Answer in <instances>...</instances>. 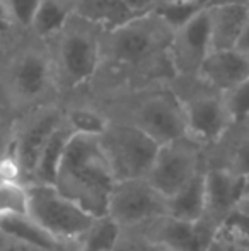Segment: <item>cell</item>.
Wrapping results in <instances>:
<instances>
[{"mask_svg":"<svg viewBox=\"0 0 249 251\" xmlns=\"http://www.w3.org/2000/svg\"><path fill=\"white\" fill-rule=\"evenodd\" d=\"M173 36L174 31L154 12L138 16L103 34L101 65L150 75L156 86L171 84L178 77L169 53Z\"/></svg>","mask_w":249,"mask_h":251,"instance_id":"cell-1","label":"cell"},{"mask_svg":"<svg viewBox=\"0 0 249 251\" xmlns=\"http://www.w3.org/2000/svg\"><path fill=\"white\" fill-rule=\"evenodd\" d=\"M53 185L94 217L108 214L116 178L99 135L73 133L70 137Z\"/></svg>","mask_w":249,"mask_h":251,"instance_id":"cell-2","label":"cell"},{"mask_svg":"<svg viewBox=\"0 0 249 251\" xmlns=\"http://www.w3.org/2000/svg\"><path fill=\"white\" fill-rule=\"evenodd\" d=\"M57 93L53 56L46 41L36 40L34 45L17 48L3 72L0 104L19 116L29 109L55 102Z\"/></svg>","mask_w":249,"mask_h":251,"instance_id":"cell-3","label":"cell"},{"mask_svg":"<svg viewBox=\"0 0 249 251\" xmlns=\"http://www.w3.org/2000/svg\"><path fill=\"white\" fill-rule=\"evenodd\" d=\"M101 108L110 118L133 123L159 144L188 135L183 101L171 84L133 91L123 101L116 100Z\"/></svg>","mask_w":249,"mask_h":251,"instance_id":"cell-4","label":"cell"},{"mask_svg":"<svg viewBox=\"0 0 249 251\" xmlns=\"http://www.w3.org/2000/svg\"><path fill=\"white\" fill-rule=\"evenodd\" d=\"M103 34L101 27L72 14L67 26L51 40L53 48L50 51L58 93H72L96 77L101 65Z\"/></svg>","mask_w":249,"mask_h":251,"instance_id":"cell-5","label":"cell"},{"mask_svg":"<svg viewBox=\"0 0 249 251\" xmlns=\"http://www.w3.org/2000/svg\"><path fill=\"white\" fill-rule=\"evenodd\" d=\"M27 217L67 251H75L94 215L57 190L55 185L29 183Z\"/></svg>","mask_w":249,"mask_h":251,"instance_id":"cell-6","label":"cell"},{"mask_svg":"<svg viewBox=\"0 0 249 251\" xmlns=\"http://www.w3.org/2000/svg\"><path fill=\"white\" fill-rule=\"evenodd\" d=\"M171 86L183 101L188 137L203 147L215 142L232 123L224 93L206 84L200 75L176 77Z\"/></svg>","mask_w":249,"mask_h":251,"instance_id":"cell-7","label":"cell"},{"mask_svg":"<svg viewBox=\"0 0 249 251\" xmlns=\"http://www.w3.org/2000/svg\"><path fill=\"white\" fill-rule=\"evenodd\" d=\"M99 139L116 181L145 178L160 146L142 128L118 118H110Z\"/></svg>","mask_w":249,"mask_h":251,"instance_id":"cell-8","label":"cell"},{"mask_svg":"<svg viewBox=\"0 0 249 251\" xmlns=\"http://www.w3.org/2000/svg\"><path fill=\"white\" fill-rule=\"evenodd\" d=\"M65 120L62 101L43 104L17 116L12 139V154L24 175V183H29L41 152L58 125Z\"/></svg>","mask_w":249,"mask_h":251,"instance_id":"cell-9","label":"cell"},{"mask_svg":"<svg viewBox=\"0 0 249 251\" xmlns=\"http://www.w3.org/2000/svg\"><path fill=\"white\" fill-rule=\"evenodd\" d=\"M203 168V146L184 135L160 144L149 175L145 176L162 195L171 197Z\"/></svg>","mask_w":249,"mask_h":251,"instance_id":"cell-10","label":"cell"},{"mask_svg":"<svg viewBox=\"0 0 249 251\" xmlns=\"http://www.w3.org/2000/svg\"><path fill=\"white\" fill-rule=\"evenodd\" d=\"M167 214V197L162 195L147 178H130L116 181L110 197L108 215L123 227Z\"/></svg>","mask_w":249,"mask_h":251,"instance_id":"cell-11","label":"cell"},{"mask_svg":"<svg viewBox=\"0 0 249 251\" xmlns=\"http://www.w3.org/2000/svg\"><path fill=\"white\" fill-rule=\"evenodd\" d=\"M133 227L162 251H206L219 232V227L203 217L198 221H184L169 214Z\"/></svg>","mask_w":249,"mask_h":251,"instance_id":"cell-12","label":"cell"},{"mask_svg":"<svg viewBox=\"0 0 249 251\" xmlns=\"http://www.w3.org/2000/svg\"><path fill=\"white\" fill-rule=\"evenodd\" d=\"M210 51H212V38H210L208 9H203L188 24L174 31L169 53L176 75H196Z\"/></svg>","mask_w":249,"mask_h":251,"instance_id":"cell-13","label":"cell"},{"mask_svg":"<svg viewBox=\"0 0 249 251\" xmlns=\"http://www.w3.org/2000/svg\"><path fill=\"white\" fill-rule=\"evenodd\" d=\"M203 168L224 169L243 178L249 175V116L232 120L215 142L203 147Z\"/></svg>","mask_w":249,"mask_h":251,"instance_id":"cell-14","label":"cell"},{"mask_svg":"<svg viewBox=\"0 0 249 251\" xmlns=\"http://www.w3.org/2000/svg\"><path fill=\"white\" fill-rule=\"evenodd\" d=\"M244 178L224 169H205V212L203 219L222 227L243 197Z\"/></svg>","mask_w":249,"mask_h":251,"instance_id":"cell-15","label":"cell"},{"mask_svg":"<svg viewBox=\"0 0 249 251\" xmlns=\"http://www.w3.org/2000/svg\"><path fill=\"white\" fill-rule=\"evenodd\" d=\"M196 75L220 93H227L249 77V55L237 48L213 50L205 58Z\"/></svg>","mask_w":249,"mask_h":251,"instance_id":"cell-16","label":"cell"},{"mask_svg":"<svg viewBox=\"0 0 249 251\" xmlns=\"http://www.w3.org/2000/svg\"><path fill=\"white\" fill-rule=\"evenodd\" d=\"M206 9L210 19L212 51L236 48L249 19V3H222Z\"/></svg>","mask_w":249,"mask_h":251,"instance_id":"cell-17","label":"cell"},{"mask_svg":"<svg viewBox=\"0 0 249 251\" xmlns=\"http://www.w3.org/2000/svg\"><path fill=\"white\" fill-rule=\"evenodd\" d=\"M72 12L80 19L101 27L104 33L118 29L138 17L123 0H70Z\"/></svg>","mask_w":249,"mask_h":251,"instance_id":"cell-18","label":"cell"},{"mask_svg":"<svg viewBox=\"0 0 249 251\" xmlns=\"http://www.w3.org/2000/svg\"><path fill=\"white\" fill-rule=\"evenodd\" d=\"M70 0H41L27 33L40 41H51L72 17Z\"/></svg>","mask_w":249,"mask_h":251,"instance_id":"cell-19","label":"cell"},{"mask_svg":"<svg viewBox=\"0 0 249 251\" xmlns=\"http://www.w3.org/2000/svg\"><path fill=\"white\" fill-rule=\"evenodd\" d=\"M205 212V171L198 173L176 193L167 197V214L184 221H198Z\"/></svg>","mask_w":249,"mask_h":251,"instance_id":"cell-20","label":"cell"},{"mask_svg":"<svg viewBox=\"0 0 249 251\" xmlns=\"http://www.w3.org/2000/svg\"><path fill=\"white\" fill-rule=\"evenodd\" d=\"M73 133L75 132H73L68 123L63 120L60 125H58V128L53 132V135L50 137V140L46 142L43 152H41L29 183H46V185H53L55 178H57L58 166H60L62 157H63V152H65L67 144H68L70 137H72ZM29 183H27V185H29Z\"/></svg>","mask_w":249,"mask_h":251,"instance_id":"cell-21","label":"cell"},{"mask_svg":"<svg viewBox=\"0 0 249 251\" xmlns=\"http://www.w3.org/2000/svg\"><path fill=\"white\" fill-rule=\"evenodd\" d=\"M65 108V122L75 133L101 135L110 123V116L94 102H62Z\"/></svg>","mask_w":249,"mask_h":251,"instance_id":"cell-22","label":"cell"},{"mask_svg":"<svg viewBox=\"0 0 249 251\" xmlns=\"http://www.w3.org/2000/svg\"><path fill=\"white\" fill-rule=\"evenodd\" d=\"M121 236V226L111 215H97L80 238L75 251H114Z\"/></svg>","mask_w":249,"mask_h":251,"instance_id":"cell-23","label":"cell"},{"mask_svg":"<svg viewBox=\"0 0 249 251\" xmlns=\"http://www.w3.org/2000/svg\"><path fill=\"white\" fill-rule=\"evenodd\" d=\"M0 231L9 236H14L23 241L33 243V245L43 246L50 250H65L46 234L38 224H34L27 215H7L0 217Z\"/></svg>","mask_w":249,"mask_h":251,"instance_id":"cell-24","label":"cell"},{"mask_svg":"<svg viewBox=\"0 0 249 251\" xmlns=\"http://www.w3.org/2000/svg\"><path fill=\"white\" fill-rule=\"evenodd\" d=\"M203 9H206L205 0H157L152 12L176 31L198 16Z\"/></svg>","mask_w":249,"mask_h":251,"instance_id":"cell-25","label":"cell"},{"mask_svg":"<svg viewBox=\"0 0 249 251\" xmlns=\"http://www.w3.org/2000/svg\"><path fill=\"white\" fill-rule=\"evenodd\" d=\"M27 215V186L24 183H0V217Z\"/></svg>","mask_w":249,"mask_h":251,"instance_id":"cell-26","label":"cell"},{"mask_svg":"<svg viewBox=\"0 0 249 251\" xmlns=\"http://www.w3.org/2000/svg\"><path fill=\"white\" fill-rule=\"evenodd\" d=\"M227 109H229L232 120L248 118L249 116V77L224 93Z\"/></svg>","mask_w":249,"mask_h":251,"instance_id":"cell-27","label":"cell"},{"mask_svg":"<svg viewBox=\"0 0 249 251\" xmlns=\"http://www.w3.org/2000/svg\"><path fill=\"white\" fill-rule=\"evenodd\" d=\"M10 14L23 31H29L41 0H5Z\"/></svg>","mask_w":249,"mask_h":251,"instance_id":"cell-28","label":"cell"},{"mask_svg":"<svg viewBox=\"0 0 249 251\" xmlns=\"http://www.w3.org/2000/svg\"><path fill=\"white\" fill-rule=\"evenodd\" d=\"M17 116L3 104H0V157L12 151L14 130Z\"/></svg>","mask_w":249,"mask_h":251,"instance_id":"cell-29","label":"cell"},{"mask_svg":"<svg viewBox=\"0 0 249 251\" xmlns=\"http://www.w3.org/2000/svg\"><path fill=\"white\" fill-rule=\"evenodd\" d=\"M19 33H23V29L17 26L5 0H0V47H7L9 43H12L19 36Z\"/></svg>","mask_w":249,"mask_h":251,"instance_id":"cell-30","label":"cell"},{"mask_svg":"<svg viewBox=\"0 0 249 251\" xmlns=\"http://www.w3.org/2000/svg\"><path fill=\"white\" fill-rule=\"evenodd\" d=\"M0 183H24L23 169L14 157L12 151L0 157Z\"/></svg>","mask_w":249,"mask_h":251,"instance_id":"cell-31","label":"cell"},{"mask_svg":"<svg viewBox=\"0 0 249 251\" xmlns=\"http://www.w3.org/2000/svg\"><path fill=\"white\" fill-rule=\"evenodd\" d=\"M0 251H67V250L43 248V246L23 241V239H17V238H14V236H9L0 231Z\"/></svg>","mask_w":249,"mask_h":251,"instance_id":"cell-32","label":"cell"},{"mask_svg":"<svg viewBox=\"0 0 249 251\" xmlns=\"http://www.w3.org/2000/svg\"><path fill=\"white\" fill-rule=\"evenodd\" d=\"M123 2L135 14H138V16H143V14L152 12V9H154V5H156L157 0H123Z\"/></svg>","mask_w":249,"mask_h":251,"instance_id":"cell-33","label":"cell"},{"mask_svg":"<svg viewBox=\"0 0 249 251\" xmlns=\"http://www.w3.org/2000/svg\"><path fill=\"white\" fill-rule=\"evenodd\" d=\"M217 236L226 239L232 251H249V238H232V236H224L219 234V232H217Z\"/></svg>","mask_w":249,"mask_h":251,"instance_id":"cell-34","label":"cell"},{"mask_svg":"<svg viewBox=\"0 0 249 251\" xmlns=\"http://www.w3.org/2000/svg\"><path fill=\"white\" fill-rule=\"evenodd\" d=\"M236 48L239 51L249 53V19H248L246 26H244L243 33H241V38H239V41H237V47Z\"/></svg>","mask_w":249,"mask_h":251,"instance_id":"cell-35","label":"cell"},{"mask_svg":"<svg viewBox=\"0 0 249 251\" xmlns=\"http://www.w3.org/2000/svg\"><path fill=\"white\" fill-rule=\"evenodd\" d=\"M206 251H232V248H230L229 243H227L226 239H222L220 236H217Z\"/></svg>","mask_w":249,"mask_h":251,"instance_id":"cell-36","label":"cell"},{"mask_svg":"<svg viewBox=\"0 0 249 251\" xmlns=\"http://www.w3.org/2000/svg\"><path fill=\"white\" fill-rule=\"evenodd\" d=\"M239 203L248 205L249 207V175L244 176V188H243V197H241Z\"/></svg>","mask_w":249,"mask_h":251,"instance_id":"cell-37","label":"cell"},{"mask_svg":"<svg viewBox=\"0 0 249 251\" xmlns=\"http://www.w3.org/2000/svg\"><path fill=\"white\" fill-rule=\"evenodd\" d=\"M222 3H249V0H206V7L222 5Z\"/></svg>","mask_w":249,"mask_h":251,"instance_id":"cell-38","label":"cell"},{"mask_svg":"<svg viewBox=\"0 0 249 251\" xmlns=\"http://www.w3.org/2000/svg\"><path fill=\"white\" fill-rule=\"evenodd\" d=\"M248 55H249V53H248Z\"/></svg>","mask_w":249,"mask_h":251,"instance_id":"cell-39","label":"cell"},{"mask_svg":"<svg viewBox=\"0 0 249 251\" xmlns=\"http://www.w3.org/2000/svg\"><path fill=\"white\" fill-rule=\"evenodd\" d=\"M205 2H206V0H205Z\"/></svg>","mask_w":249,"mask_h":251,"instance_id":"cell-40","label":"cell"}]
</instances>
